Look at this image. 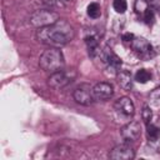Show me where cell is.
<instances>
[{
  "mask_svg": "<svg viewBox=\"0 0 160 160\" xmlns=\"http://www.w3.org/2000/svg\"><path fill=\"white\" fill-rule=\"evenodd\" d=\"M120 134L122 136V139L128 142H132V141H136L140 135H141V126H140V122L132 120L130 122H128L126 125H124L120 130Z\"/></svg>",
  "mask_w": 160,
  "mask_h": 160,
  "instance_id": "obj_7",
  "label": "cell"
},
{
  "mask_svg": "<svg viewBox=\"0 0 160 160\" xmlns=\"http://www.w3.org/2000/svg\"><path fill=\"white\" fill-rule=\"evenodd\" d=\"M149 99H150V100H151V102H152V104H155V105H159V104H160V86L155 88V89L150 92Z\"/></svg>",
  "mask_w": 160,
  "mask_h": 160,
  "instance_id": "obj_18",
  "label": "cell"
},
{
  "mask_svg": "<svg viewBox=\"0 0 160 160\" xmlns=\"http://www.w3.org/2000/svg\"><path fill=\"white\" fill-rule=\"evenodd\" d=\"M150 79H151V74H150L146 69H140V70H138L136 74H135V80H136L138 82H140V84H145V82H148Z\"/></svg>",
  "mask_w": 160,
  "mask_h": 160,
  "instance_id": "obj_15",
  "label": "cell"
},
{
  "mask_svg": "<svg viewBox=\"0 0 160 160\" xmlns=\"http://www.w3.org/2000/svg\"><path fill=\"white\" fill-rule=\"evenodd\" d=\"M109 156L112 160H131L135 156V150L130 144L124 142L112 148V150L109 152Z\"/></svg>",
  "mask_w": 160,
  "mask_h": 160,
  "instance_id": "obj_6",
  "label": "cell"
},
{
  "mask_svg": "<svg viewBox=\"0 0 160 160\" xmlns=\"http://www.w3.org/2000/svg\"><path fill=\"white\" fill-rule=\"evenodd\" d=\"M151 116H152V112H151L150 108H149L148 105H144V108H142V111H141V118H142V120H144V122H145L146 125L150 122V120H151Z\"/></svg>",
  "mask_w": 160,
  "mask_h": 160,
  "instance_id": "obj_19",
  "label": "cell"
},
{
  "mask_svg": "<svg viewBox=\"0 0 160 160\" xmlns=\"http://www.w3.org/2000/svg\"><path fill=\"white\" fill-rule=\"evenodd\" d=\"M116 80L118 84L120 85V88H122L124 90H131L132 89V78L131 74L126 70H120L116 72Z\"/></svg>",
  "mask_w": 160,
  "mask_h": 160,
  "instance_id": "obj_12",
  "label": "cell"
},
{
  "mask_svg": "<svg viewBox=\"0 0 160 160\" xmlns=\"http://www.w3.org/2000/svg\"><path fill=\"white\" fill-rule=\"evenodd\" d=\"M99 58H100V60L102 62H105L109 68H111L114 70H118L121 66V59L110 48H108V46H105L104 49H101Z\"/></svg>",
  "mask_w": 160,
  "mask_h": 160,
  "instance_id": "obj_10",
  "label": "cell"
},
{
  "mask_svg": "<svg viewBox=\"0 0 160 160\" xmlns=\"http://www.w3.org/2000/svg\"><path fill=\"white\" fill-rule=\"evenodd\" d=\"M134 38H135V36H134V34H131V32H125V34L122 35V40H124L125 42H131Z\"/></svg>",
  "mask_w": 160,
  "mask_h": 160,
  "instance_id": "obj_22",
  "label": "cell"
},
{
  "mask_svg": "<svg viewBox=\"0 0 160 160\" xmlns=\"http://www.w3.org/2000/svg\"><path fill=\"white\" fill-rule=\"evenodd\" d=\"M130 45H131V49L139 56H141V58H149V56H151L152 46H151V44L146 39L140 38V36L134 38L132 41L130 42Z\"/></svg>",
  "mask_w": 160,
  "mask_h": 160,
  "instance_id": "obj_8",
  "label": "cell"
},
{
  "mask_svg": "<svg viewBox=\"0 0 160 160\" xmlns=\"http://www.w3.org/2000/svg\"><path fill=\"white\" fill-rule=\"evenodd\" d=\"M142 19H144L145 24H148V25L152 24L154 22V10L151 8H148L146 11L142 14Z\"/></svg>",
  "mask_w": 160,
  "mask_h": 160,
  "instance_id": "obj_20",
  "label": "cell"
},
{
  "mask_svg": "<svg viewBox=\"0 0 160 160\" xmlns=\"http://www.w3.org/2000/svg\"><path fill=\"white\" fill-rule=\"evenodd\" d=\"M114 109H115L118 112H120V114H122V115H125V116H128V118H129V116H132L134 112H135L134 104H132L131 99L128 98V96H121V98H119V99L115 101V104H114Z\"/></svg>",
  "mask_w": 160,
  "mask_h": 160,
  "instance_id": "obj_11",
  "label": "cell"
},
{
  "mask_svg": "<svg viewBox=\"0 0 160 160\" xmlns=\"http://www.w3.org/2000/svg\"><path fill=\"white\" fill-rule=\"evenodd\" d=\"M74 100L80 104V105H91L94 101V96H92V88L89 84H80L72 92Z\"/></svg>",
  "mask_w": 160,
  "mask_h": 160,
  "instance_id": "obj_5",
  "label": "cell"
},
{
  "mask_svg": "<svg viewBox=\"0 0 160 160\" xmlns=\"http://www.w3.org/2000/svg\"><path fill=\"white\" fill-rule=\"evenodd\" d=\"M112 8L118 14H124L128 9L126 0H114L112 1Z\"/></svg>",
  "mask_w": 160,
  "mask_h": 160,
  "instance_id": "obj_16",
  "label": "cell"
},
{
  "mask_svg": "<svg viewBox=\"0 0 160 160\" xmlns=\"http://www.w3.org/2000/svg\"><path fill=\"white\" fill-rule=\"evenodd\" d=\"M75 36L74 28L70 22L64 19H59L54 24L49 26H44L38 29L36 39L50 48H59L70 42Z\"/></svg>",
  "mask_w": 160,
  "mask_h": 160,
  "instance_id": "obj_1",
  "label": "cell"
},
{
  "mask_svg": "<svg viewBox=\"0 0 160 160\" xmlns=\"http://www.w3.org/2000/svg\"><path fill=\"white\" fill-rule=\"evenodd\" d=\"M146 136H148V140L150 142H156L160 138V128L149 122L146 125Z\"/></svg>",
  "mask_w": 160,
  "mask_h": 160,
  "instance_id": "obj_13",
  "label": "cell"
},
{
  "mask_svg": "<svg viewBox=\"0 0 160 160\" xmlns=\"http://www.w3.org/2000/svg\"><path fill=\"white\" fill-rule=\"evenodd\" d=\"M39 65L44 71L56 72L64 68V55L58 48H49L40 55Z\"/></svg>",
  "mask_w": 160,
  "mask_h": 160,
  "instance_id": "obj_2",
  "label": "cell"
},
{
  "mask_svg": "<svg viewBox=\"0 0 160 160\" xmlns=\"http://www.w3.org/2000/svg\"><path fill=\"white\" fill-rule=\"evenodd\" d=\"M149 8V2L146 0H136L135 4H134V9L138 14H144L146 11V9Z\"/></svg>",
  "mask_w": 160,
  "mask_h": 160,
  "instance_id": "obj_17",
  "label": "cell"
},
{
  "mask_svg": "<svg viewBox=\"0 0 160 160\" xmlns=\"http://www.w3.org/2000/svg\"><path fill=\"white\" fill-rule=\"evenodd\" d=\"M76 76V72L74 70H59L56 72H52L48 79V85L52 89H62L66 85H69L74 78Z\"/></svg>",
  "mask_w": 160,
  "mask_h": 160,
  "instance_id": "obj_4",
  "label": "cell"
},
{
  "mask_svg": "<svg viewBox=\"0 0 160 160\" xmlns=\"http://www.w3.org/2000/svg\"><path fill=\"white\" fill-rule=\"evenodd\" d=\"M149 4H151V5H155V4H158V0H146Z\"/></svg>",
  "mask_w": 160,
  "mask_h": 160,
  "instance_id": "obj_23",
  "label": "cell"
},
{
  "mask_svg": "<svg viewBox=\"0 0 160 160\" xmlns=\"http://www.w3.org/2000/svg\"><path fill=\"white\" fill-rule=\"evenodd\" d=\"M59 14L56 11H54L52 9H41V10H36L31 18H30V24L38 29L44 28V26H49L51 24H54L55 21H58Z\"/></svg>",
  "mask_w": 160,
  "mask_h": 160,
  "instance_id": "obj_3",
  "label": "cell"
},
{
  "mask_svg": "<svg viewBox=\"0 0 160 160\" xmlns=\"http://www.w3.org/2000/svg\"><path fill=\"white\" fill-rule=\"evenodd\" d=\"M44 4L49 8V9H54L58 6H61V2L59 0H44Z\"/></svg>",
  "mask_w": 160,
  "mask_h": 160,
  "instance_id": "obj_21",
  "label": "cell"
},
{
  "mask_svg": "<svg viewBox=\"0 0 160 160\" xmlns=\"http://www.w3.org/2000/svg\"><path fill=\"white\" fill-rule=\"evenodd\" d=\"M86 12L90 18L92 19H98L100 15H101V8L98 2H90L88 5V9H86Z\"/></svg>",
  "mask_w": 160,
  "mask_h": 160,
  "instance_id": "obj_14",
  "label": "cell"
},
{
  "mask_svg": "<svg viewBox=\"0 0 160 160\" xmlns=\"http://www.w3.org/2000/svg\"><path fill=\"white\" fill-rule=\"evenodd\" d=\"M114 95L112 85L109 82H98L92 88V96L96 101H105Z\"/></svg>",
  "mask_w": 160,
  "mask_h": 160,
  "instance_id": "obj_9",
  "label": "cell"
}]
</instances>
